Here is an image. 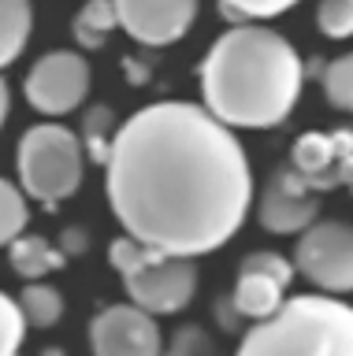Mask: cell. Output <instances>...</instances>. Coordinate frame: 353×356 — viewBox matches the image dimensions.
Returning <instances> with one entry per match:
<instances>
[{"mask_svg": "<svg viewBox=\"0 0 353 356\" xmlns=\"http://www.w3.org/2000/svg\"><path fill=\"white\" fill-rule=\"evenodd\" d=\"M223 4V15L227 19H272V15H283L286 8H294L297 0H219Z\"/></svg>", "mask_w": 353, "mask_h": 356, "instance_id": "cell-21", "label": "cell"}, {"mask_svg": "<svg viewBox=\"0 0 353 356\" xmlns=\"http://www.w3.org/2000/svg\"><path fill=\"white\" fill-rule=\"evenodd\" d=\"M242 271H260V275H272L275 282L290 286L294 282V264L283 260L279 252H249L246 260H242Z\"/></svg>", "mask_w": 353, "mask_h": 356, "instance_id": "cell-23", "label": "cell"}, {"mask_svg": "<svg viewBox=\"0 0 353 356\" xmlns=\"http://www.w3.org/2000/svg\"><path fill=\"white\" fill-rule=\"evenodd\" d=\"M26 334V316L19 308V300L0 293V356H15Z\"/></svg>", "mask_w": 353, "mask_h": 356, "instance_id": "cell-19", "label": "cell"}, {"mask_svg": "<svg viewBox=\"0 0 353 356\" xmlns=\"http://www.w3.org/2000/svg\"><path fill=\"white\" fill-rule=\"evenodd\" d=\"M8 256H12V271L30 278V282L45 278L49 271H56V267H63V260H68V252L56 249V245L49 238H41V234H19L12 241V249H8Z\"/></svg>", "mask_w": 353, "mask_h": 356, "instance_id": "cell-12", "label": "cell"}, {"mask_svg": "<svg viewBox=\"0 0 353 356\" xmlns=\"http://www.w3.org/2000/svg\"><path fill=\"white\" fill-rule=\"evenodd\" d=\"M116 26H119V19H116L112 0H90V4L74 15V41H79L82 49H101Z\"/></svg>", "mask_w": 353, "mask_h": 356, "instance_id": "cell-15", "label": "cell"}, {"mask_svg": "<svg viewBox=\"0 0 353 356\" xmlns=\"http://www.w3.org/2000/svg\"><path fill=\"white\" fill-rule=\"evenodd\" d=\"M316 211H320V200L313 197L305 175L294 171V167H279V171H272L268 186H264V193L257 200L260 227L272 230V234L308 230L316 222Z\"/></svg>", "mask_w": 353, "mask_h": 356, "instance_id": "cell-9", "label": "cell"}, {"mask_svg": "<svg viewBox=\"0 0 353 356\" xmlns=\"http://www.w3.org/2000/svg\"><path fill=\"white\" fill-rule=\"evenodd\" d=\"M112 4L119 26L149 49L179 41L197 19V0H112Z\"/></svg>", "mask_w": 353, "mask_h": 356, "instance_id": "cell-10", "label": "cell"}, {"mask_svg": "<svg viewBox=\"0 0 353 356\" xmlns=\"http://www.w3.org/2000/svg\"><path fill=\"white\" fill-rule=\"evenodd\" d=\"M108 127H112V111L108 108H93L90 115H86L82 130H86V145H90V156L97 163L108 160V149H112V138H104Z\"/></svg>", "mask_w": 353, "mask_h": 356, "instance_id": "cell-22", "label": "cell"}, {"mask_svg": "<svg viewBox=\"0 0 353 356\" xmlns=\"http://www.w3.org/2000/svg\"><path fill=\"white\" fill-rule=\"evenodd\" d=\"M41 356H63V349H45V353H41Z\"/></svg>", "mask_w": 353, "mask_h": 356, "instance_id": "cell-25", "label": "cell"}, {"mask_svg": "<svg viewBox=\"0 0 353 356\" xmlns=\"http://www.w3.org/2000/svg\"><path fill=\"white\" fill-rule=\"evenodd\" d=\"M93 356H160V327L146 308L112 305L90 323Z\"/></svg>", "mask_w": 353, "mask_h": 356, "instance_id": "cell-8", "label": "cell"}, {"mask_svg": "<svg viewBox=\"0 0 353 356\" xmlns=\"http://www.w3.org/2000/svg\"><path fill=\"white\" fill-rule=\"evenodd\" d=\"M283 282H275L272 275H260V271H242L238 282H235V297H230V305H235L242 316L249 319H268L275 308L283 305Z\"/></svg>", "mask_w": 353, "mask_h": 356, "instance_id": "cell-13", "label": "cell"}, {"mask_svg": "<svg viewBox=\"0 0 353 356\" xmlns=\"http://www.w3.org/2000/svg\"><path fill=\"white\" fill-rule=\"evenodd\" d=\"M301 56L268 26H230L201 63L205 108L230 130L279 127L301 97Z\"/></svg>", "mask_w": 353, "mask_h": 356, "instance_id": "cell-2", "label": "cell"}, {"mask_svg": "<svg viewBox=\"0 0 353 356\" xmlns=\"http://www.w3.org/2000/svg\"><path fill=\"white\" fill-rule=\"evenodd\" d=\"M19 308H23L26 323H34V327H52V323L63 316V297L45 282H30L23 293H19Z\"/></svg>", "mask_w": 353, "mask_h": 356, "instance_id": "cell-16", "label": "cell"}, {"mask_svg": "<svg viewBox=\"0 0 353 356\" xmlns=\"http://www.w3.org/2000/svg\"><path fill=\"white\" fill-rule=\"evenodd\" d=\"M19 178L41 204H60L82 182V141L68 127L41 122L19 141Z\"/></svg>", "mask_w": 353, "mask_h": 356, "instance_id": "cell-5", "label": "cell"}, {"mask_svg": "<svg viewBox=\"0 0 353 356\" xmlns=\"http://www.w3.org/2000/svg\"><path fill=\"white\" fill-rule=\"evenodd\" d=\"M316 22L327 38H353V0H320Z\"/></svg>", "mask_w": 353, "mask_h": 356, "instance_id": "cell-20", "label": "cell"}, {"mask_svg": "<svg viewBox=\"0 0 353 356\" xmlns=\"http://www.w3.org/2000/svg\"><path fill=\"white\" fill-rule=\"evenodd\" d=\"M30 26H34L30 0H0V67L19 60V52L26 49Z\"/></svg>", "mask_w": 353, "mask_h": 356, "instance_id": "cell-14", "label": "cell"}, {"mask_svg": "<svg viewBox=\"0 0 353 356\" xmlns=\"http://www.w3.org/2000/svg\"><path fill=\"white\" fill-rule=\"evenodd\" d=\"M235 356H353V308L305 293L257 319Z\"/></svg>", "mask_w": 353, "mask_h": 356, "instance_id": "cell-3", "label": "cell"}, {"mask_svg": "<svg viewBox=\"0 0 353 356\" xmlns=\"http://www.w3.org/2000/svg\"><path fill=\"white\" fill-rule=\"evenodd\" d=\"M8 108H12V93H8V82L0 78V127H4V119H8Z\"/></svg>", "mask_w": 353, "mask_h": 356, "instance_id": "cell-24", "label": "cell"}, {"mask_svg": "<svg viewBox=\"0 0 353 356\" xmlns=\"http://www.w3.org/2000/svg\"><path fill=\"white\" fill-rule=\"evenodd\" d=\"M290 167L305 175L308 189H335V138L327 134H301L294 141L290 152Z\"/></svg>", "mask_w": 353, "mask_h": 356, "instance_id": "cell-11", "label": "cell"}, {"mask_svg": "<svg viewBox=\"0 0 353 356\" xmlns=\"http://www.w3.org/2000/svg\"><path fill=\"white\" fill-rule=\"evenodd\" d=\"M108 260L123 278L130 305L146 308L149 316L182 312L197 293V267L190 256H171L134 238H119L108 249Z\"/></svg>", "mask_w": 353, "mask_h": 356, "instance_id": "cell-4", "label": "cell"}, {"mask_svg": "<svg viewBox=\"0 0 353 356\" xmlns=\"http://www.w3.org/2000/svg\"><path fill=\"white\" fill-rule=\"evenodd\" d=\"M108 204L127 238L171 256H205L246 222L253 175L242 141L205 104L164 100L112 134Z\"/></svg>", "mask_w": 353, "mask_h": 356, "instance_id": "cell-1", "label": "cell"}, {"mask_svg": "<svg viewBox=\"0 0 353 356\" xmlns=\"http://www.w3.org/2000/svg\"><path fill=\"white\" fill-rule=\"evenodd\" d=\"M324 93L338 111H353V52L324 67Z\"/></svg>", "mask_w": 353, "mask_h": 356, "instance_id": "cell-18", "label": "cell"}, {"mask_svg": "<svg viewBox=\"0 0 353 356\" xmlns=\"http://www.w3.org/2000/svg\"><path fill=\"white\" fill-rule=\"evenodd\" d=\"M26 100L41 115H68L86 100L90 63L79 52H49L26 74Z\"/></svg>", "mask_w": 353, "mask_h": 356, "instance_id": "cell-7", "label": "cell"}, {"mask_svg": "<svg viewBox=\"0 0 353 356\" xmlns=\"http://www.w3.org/2000/svg\"><path fill=\"white\" fill-rule=\"evenodd\" d=\"M294 267L327 293H353V227L313 222L294 249Z\"/></svg>", "mask_w": 353, "mask_h": 356, "instance_id": "cell-6", "label": "cell"}, {"mask_svg": "<svg viewBox=\"0 0 353 356\" xmlns=\"http://www.w3.org/2000/svg\"><path fill=\"white\" fill-rule=\"evenodd\" d=\"M26 197L19 193V189L8 182V178H0V245H12L19 234L26 227Z\"/></svg>", "mask_w": 353, "mask_h": 356, "instance_id": "cell-17", "label": "cell"}]
</instances>
